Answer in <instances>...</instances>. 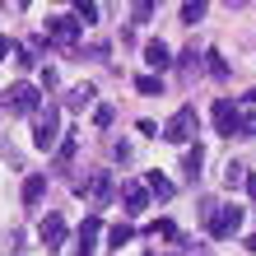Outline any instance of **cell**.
<instances>
[{"label":"cell","instance_id":"24","mask_svg":"<svg viewBox=\"0 0 256 256\" xmlns=\"http://www.w3.org/2000/svg\"><path fill=\"white\" fill-rule=\"evenodd\" d=\"M205 19V0H196V5H182V24H196Z\"/></svg>","mask_w":256,"mask_h":256},{"label":"cell","instance_id":"5","mask_svg":"<svg viewBox=\"0 0 256 256\" xmlns=\"http://www.w3.org/2000/svg\"><path fill=\"white\" fill-rule=\"evenodd\" d=\"M0 98H5V108H10V112L28 116V112H38V98H42V94H38L33 84H10V88H5Z\"/></svg>","mask_w":256,"mask_h":256},{"label":"cell","instance_id":"11","mask_svg":"<svg viewBox=\"0 0 256 256\" xmlns=\"http://www.w3.org/2000/svg\"><path fill=\"white\" fill-rule=\"evenodd\" d=\"M74 149H80V130H66V140L56 144V168H61V172L74 163Z\"/></svg>","mask_w":256,"mask_h":256},{"label":"cell","instance_id":"23","mask_svg":"<svg viewBox=\"0 0 256 256\" xmlns=\"http://www.w3.org/2000/svg\"><path fill=\"white\" fill-rule=\"evenodd\" d=\"M238 135H247V140L256 135V112H238Z\"/></svg>","mask_w":256,"mask_h":256},{"label":"cell","instance_id":"19","mask_svg":"<svg viewBox=\"0 0 256 256\" xmlns=\"http://www.w3.org/2000/svg\"><path fill=\"white\" fill-rule=\"evenodd\" d=\"M112 116H116L112 102H98V108H94V126H98V130H108V126H112Z\"/></svg>","mask_w":256,"mask_h":256},{"label":"cell","instance_id":"6","mask_svg":"<svg viewBox=\"0 0 256 256\" xmlns=\"http://www.w3.org/2000/svg\"><path fill=\"white\" fill-rule=\"evenodd\" d=\"M74 191H80L84 200H94V205H108L116 186H112V177H108V172H88V177H84V182L74 186Z\"/></svg>","mask_w":256,"mask_h":256},{"label":"cell","instance_id":"9","mask_svg":"<svg viewBox=\"0 0 256 256\" xmlns=\"http://www.w3.org/2000/svg\"><path fill=\"white\" fill-rule=\"evenodd\" d=\"M214 130L219 135H238V102L233 98H219L214 102Z\"/></svg>","mask_w":256,"mask_h":256},{"label":"cell","instance_id":"8","mask_svg":"<svg viewBox=\"0 0 256 256\" xmlns=\"http://www.w3.org/2000/svg\"><path fill=\"white\" fill-rule=\"evenodd\" d=\"M38 238H42V247H47V252H56V247L66 242V219L61 214H47V219L38 224Z\"/></svg>","mask_w":256,"mask_h":256},{"label":"cell","instance_id":"14","mask_svg":"<svg viewBox=\"0 0 256 256\" xmlns=\"http://www.w3.org/2000/svg\"><path fill=\"white\" fill-rule=\"evenodd\" d=\"M144 191L158 196V200H168V196H172V182H168L163 172H149V177H144Z\"/></svg>","mask_w":256,"mask_h":256},{"label":"cell","instance_id":"16","mask_svg":"<svg viewBox=\"0 0 256 256\" xmlns=\"http://www.w3.org/2000/svg\"><path fill=\"white\" fill-rule=\"evenodd\" d=\"M200 168H205V149L196 144V149H186V158H182V172L196 182V177H200Z\"/></svg>","mask_w":256,"mask_h":256},{"label":"cell","instance_id":"21","mask_svg":"<svg viewBox=\"0 0 256 256\" xmlns=\"http://www.w3.org/2000/svg\"><path fill=\"white\" fill-rule=\"evenodd\" d=\"M130 238H135V228H130V224H116V228L108 233V242H112V247H126Z\"/></svg>","mask_w":256,"mask_h":256},{"label":"cell","instance_id":"26","mask_svg":"<svg viewBox=\"0 0 256 256\" xmlns=\"http://www.w3.org/2000/svg\"><path fill=\"white\" fill-rule=\"evenodd\" d=\"M149 14H154V5H149V0H140V5H135V10H130V19H135V24H144V19H149Z\"/></svg>","mask_w":256,"mask_h":256},{"label":"cell","instance_id":"18","mask_svg":"<svg viewBox=\"0 0 256 256\" xmlns=\"http://www.w3.org/2000/svg\"><path fill=\"white\" fill-rule=\"evenodd\" d=\"M242 182H247V168H242V163H228V168H224V186L233 191V186H242Z\"/></svg>","mask_w":256,"mask_h":256},{"label":"cell","instance_id":"4","mask_svg":"<svg viewBox=\"0 0 256 256\" xmlns=\"http://www.w3.org/2000/svg\"><path fill=\"white\" fill-rule=\"evenodd\" d=\"M47 42H56V47H74V42H80V19H74V14H56V19H47Z\"/></svg>","mask_w":256,"mask_h":256},{"label":"cell","instance_id":"15","mask_svg":"<svg viewBox=\"0 0 256 256\" xmlns=\"http://www.w3.org/2000/svg\"><path fill=\"white\" fill-rule=\"evenodd\" d=\"M42 191H47V177L33 172V177L24 182V205H38V200H42Z\"/></svg>","mask_w":256,"mask_h":256},{"label":"cell","instance_id":"25","mask_svg":"<svg viewBox=\"0 0 256 256\" xmlns=\"http://www.w3.org/2000/svg\"><path fill=\"white\" fill-rule=\"evenodd\" d=\"M74 19H80V28L84 24H98V5H80V10H74Z\"/></svg>","mask_w":256,"mask_h":256},{"label":"cell","instance_id":"12","mask_svg":"<svg viewBox=\"0 0 256 256\" xmlns=\"http://www.w3.org/2000/svg\"><path fill=\"white\" fill-rule=\"evenodd\" d=\"M144 61L154 66V70H168L172 66V52L163 47V42H144Z\"/></svg>","mask_w":256,"mask_h":256},{"label":"cell","instance_id":"10","mask_svg":"<svg viewBox=\"0 0 256 256\" xmlns=\"http://www.w3.org/2000/svg\"><path fill=\"white\" fill-rule=\"evenodd\" d=\"M122 200H126V214H144V210H149V191L140 182H126L122 186Z\"/></svg>","mask_w":256,"mask_h":256},{"label":"cell","instance_id":"1","mask_svg":"<svg viewBox=\"0 0 256 256\" xmlns=\"http://www.w3.org/2000/svg\"><path fill=\"white\" fill-rule=\"evenodd\" d=\"M33 144L38 149H56L61 144V108L47 102L42 112H33Z\"/></svg>","mask_w":256,"mask_h":256},{"label":"cell","instance_id":"17","mask_svg":"<svg viewBox=\"0 0 256 256\" xmlns=\"http://www.w3.org/2000/svg\"><path fill=\"white\" fill-rule=\"evenodd\" d=\"M144 233H149V238H168V242H182V233H177V224H172V219H158V224H149Z\"/></svg>","mask_w":256,"mask_h":256},{"label":"cell","instance_id":"29","mask_svg":"<svg viewBox=\"0 0 256 256\" xmlns=\"http://www.w3.org/2000/svg\"><path fill=\"white\" fill-rule=\"evenodd\" d=\"M242 186H247V196H252V200H256V172L247 177V182H242Z\"/></svg>","mask_w":256,"mask_h":256},{"label":"cell","instance_id":"7","mask_svg":"<svg viewBox=\"0 0 256 256\" xmlns=\"http://www.w3.org/2000/svg\"><path fill=\"white\" fill-rule=\"evenodd\" d=\"M98 233H102V219H98V214H88V219L80 224V238H74V252H70V256H94Z\"/></svg>","mask_w":256,"mask_h":256},{"label":"cell","instance_id":"3","mask_svg":"<svg viewBox=\"0 0 256 256\" xmlns=\"http://www.w3.org/2000/svg\"><path fill=\"white\" fill-rule=\"evenodd\" d=\"M238 228H242V210H238V205H214V210H205V233H210V238H233Z\"/></svg>","mask_w":256,"mask_h":256},{"label":"cell","instance_id":"28","mask_svg":"<svg viewBox=\"0 0 256 256\" xmlns=\"http://www.w3.org/2000/svg\"><path fill=\"white\" fill-rule=\"evenodd\" d=\"M10 52H14V42H10V38H0V61H5Z\"/></svg>","mask_w":256,"mask_h":256},{"label":"cell","instance_id":"30","mask_svg":"<svg viewBox=\"0 0 256 256\" xmlns=\"http://www.w3.org/2000/svg\"><path fill=\"white\" fill-rule=\"evenodd\" d=\"M186 256H196V252H186Z\"/></svg>","mask_w":256,"mask_h":256},{"label":"cell","instance_id":"20","mask_svg":"<svg viewBox=\"0 0 256 256\" xmlns=\"http://www.w3.org/2000/svg\"><path fill=\"white\" fill-rule=\"evenodd\" d=\"M205 61H210V74H214V80H228V61H224L219 52H205Z\"/></svg>","mask_w":256,"mask_h":256},{"label":"cell","instance_id":"22","mask_svg":"<svg viewBox=\"0 0 256 256\" xmlns=\"http://www.w3.org/2000/svg\"><path fill=\"white\" fill-rule=\"evenodd\" d=\"M135 88H140V94H163V80H158V74H140Z\"/></svg>","mask_w":256,"mask_h":256},{"label":"cell","instance_id":"27","mask_svg":"<svg viewBox=\"0 0 256 256\" xmlns=\"http://www.w3.org/2000/svg\"><path fill=\"white\" fill-rule=\"evenodd\" d=\"M196 61H200V56H196V47H186V52H182V56H177V61H172V66H182V70H191Z\"/></svg>","mask_w":256,"mask_h":256},{"label":"cell","instance_id":"13","mask_svg":"<svg viewBox=\"0 0 256 256\" xmlns=\"http://www.w3.org/2000/svg\"><path fill=\"white\" fill-rule=\"evenodd\" d=\"M98 98V88L94 84H80V88H70V98H66V108L70 112H80V108H88V102Z\"/></svg>","mask_w":256,"mask_h":256},{"label":"cell","instance_id":"2","mask_svg":"<svg viewBox=\"0 0 256 256\" xmlns=\"http://www.w3.org/2000/svg\"><path fill=\"white\" fill-rule=\"evenodd\" d=\"M196 130H200V116H196V108L186 102V108H177V112L168 116V126H163L158 135H163L168 144H186V140H191Z\"/></svg>","mask_w":256,"mask_h":256}]
</instances>
